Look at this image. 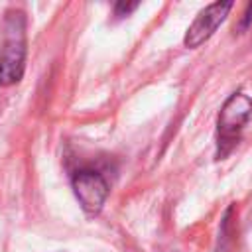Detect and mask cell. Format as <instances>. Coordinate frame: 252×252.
I'll return each mask as SVG.
<instances>
[{
	"label": "cell",
	"instance_id": "cell-4",
	"mask_svg": "<svg viewBox=\"0 0 252 252\" xmlns=\"http://www.w3.org/2000/svg\"><path fill=\"white\" fill-rule=\"evenodd\" d=\"M230 8H232V2H215L205 10H201L185 33V39H183L185 47H199L201 43H205L222 24Z\"/></svg>",
	"mask_w": 252,
	"mask_h": 252
},
{
	"label": "cell",
	"instance_id": "cell-1",
	"mask_svg": "<svg viewBox=\"0 0 252 252\" xmlns=\"http://www.w3.org/2000/svg\"><path fill=\"white\" fill-rule=\"evenodd\" d=\"M26 14L20 8H8L0 32V85L18 83L26 67Z\"/></svg>",
	"mask_w": 252,
	"mask_h": 252
},
{
	"label": "cell",
	"instance_id": "cell-5",
	"mask_svg": "<svg viewBox=\"0 0 252 252\" xmlns=\"http://www.w3.org/2000/svg\"><path fill=\"white\" fill-rule=\"evenodd\" d=\"M138 8V4L134 2V4H124V2H120V4H116V14L118 16H126L128 12H132V10H136Z\"/></svg>",
	"mask_w": 252,
	"mask_h": 252
},
{
	"label": "cell",
	"instance_id": "cell-2",
	"mask_svg": "<svg viewBox=\"0 0 252 252\" xmlns=\"http://www.w3.org/2000/svg\"><path fill=\"white\" fill-rule=\"evenodd\" d=\"M73 191L83 211L96 215L108 197V183L98 171L81 169L73 175Z\"/></svg>",
	"mask_w": 252,
	"mask_h": 252
},
{
	"label": "cell",
	"instance_id": "cell-3",
	"mask_svg": "<svg viewBox=\"0 0 252 252\" xmlns=\"http://www.w3.org/2000/svg\"><path fill=\"white\" fill-rule=\"evenodd\" d=\"M250 112H252V100L242 93L232 94L224 102L219 114V144L224 142L232 144L238 132L242 130V126L246 124Z\"/></svg>",
	"mask_w": 252,
	"mask_h": 252
}]
</instances>
